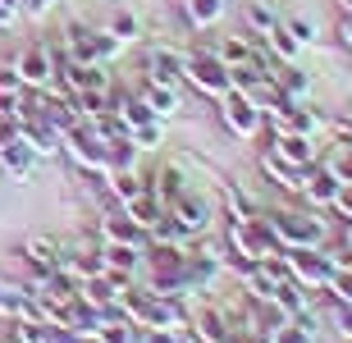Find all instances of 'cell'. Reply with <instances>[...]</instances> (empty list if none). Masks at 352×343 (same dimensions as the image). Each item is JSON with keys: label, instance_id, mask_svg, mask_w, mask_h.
I'll list each match as a JSON object with an SVG mask.
<instances>
[{"label": "cell", "instance_id": "1", "mask_svg": "<svg viewBox=\"0 0 352 343\" xmlns=\"http://www.w3.org/2000/svg\"><path fill=\"white\" fill-rule=\"evenodd\" d=\"M229 247H234V256H243V265L248 261H279L284 256V247H279V238L270 234V225L265 220H229Z\"/></svg>", "mask_w": 352, "mask_h": 343}, {"label": "cell", "instance_id": "2", "mask_svg": "<svg viewBox=\"0 0 352 343\" xmlns=\"http://www.w3.org/2000/svg\"><path fill=\"white\" fill-rule=\"evenodd\" d=\"M284 270H288V279H298L307 293H316V289H329V279H334L339 265L320 247H284Z\"/></svg>", "mask_w": 352, "mask_h": 343}, {"label": "cell", "instance_id": "3", "mask_svg": "<svg viewBox=\"0 0 352 343\" xmlns=\"http://www.w3.org/2000/svg\"><path fill=\"white\" fill-rule=\"evenodd\" d=\"M265 225L279 238V247H320V243H325L320 215H307V211H279V215H270Z\"/></svg>", "mask_w": 352, "mask_h": 343}, {"label": "cell", "instance_id": "4", "mask_svg": "<svg viewBox=\"0 0 352 343\" xmlns=\"http://www.w3.org/2000/svg\"><path fill=\"white\" fill-rule=\"evenodd\" d=\"M183 78L192 82L197 92L206 96H224L229 87H234V78H229V69L215 60L210 51H197V55H183Z\"/></svg>", "mask_w": 352, "mask_h": 343}, {"label": "cell", "instance_id": "5", "mask_svg": "<svg viewBox=\"0 0 352 343\" xmlns=\"http://www.w3.org/2000/svg\"><path fill=\"white\" fill-rule=\"evenodd\" d=\"M220 115H224V124H229V133H234V137H256V133H261V124H265L261 106H256L252 96H243L238 87H229V92L220 96Z\"/></svg>", "mask_w": 352, "mask_h": 343}, {"label": "cell", "instance_id": "6", "mask_svg": "<svg viewBox=\"0 0 352 343\" xmlns=\"http://www.w3.org/2000/svg\"><path fill=\"white\" fill-rule=\"evenodd\" d=\"M14 69H19L23 87H51V78H55V51H51V46H28V51L14 60Z\"/></svg>", "mask_w": 352, "mask_h": 343}, {"label": "cell", "instance_id": "7", "mask_svg": "<svg viewBox=\"0 0 352 343\" xmlns=\"http://www.w3.org/2000/svg\"><path fill=\"white\" fill-rule=\"evenodd\" d=\"M170 211V220L183 229V234L192 238V234H206V225H210V206L201 197H192V192H179V197L165 206Z\"/></svg>", "mask_w": 352, "mask_h": 343}, {"label": "cell", "instance_id": "8", "mask_svg": "<svg viewBox=\"0 0 352 343\" xmlns=\"http://www.w3.org/2000/svg\"><path fill=\"white\" fill-rule=\"evenodd\" d=\"M274 156H284L288 165L298 170H311L316 165V146H311V133H274Z\"/></svg>", "mask_w": 352, "mask_h": 343}, {"label": "cell", "instance_id": "9", "mask_svg": "<svg viewBox=\"0 0 352 343\" xmlns=\"http://www.w3.org/2000/svg\"><path fill=\"white\" fill-rule=\"evenodd\" d=\"M339 188H343V184L325 170V165H311V170H307V179H302V197L311 201V206H334Z\"/></svg>", "mask_w": 352, "mask_h": 343}, {"label": "cell", "instance_id": "10", "mask_svg": "<svg viewBox=\"0 0 352 343\" xmlns=\"http://www.w3.org/2000/svg\"><path fill=\"white\" fill-rule=\"evenodd\" d=\"M146 74H151V82H170V87H179V78H183V55L170 51V46L146 51Z\"/></svg>", "mask_w": 352, "mask_h": 343}, {"label": "cell", "instance_id": "11", "mask_svg": "<svg viewBox=\"0 0 352 343\" xmlns=\"http://www.w3.org/2000/svg\"><path fill=\"white\" fill-rule=\"evenodd\" d=\"M37 165V151L23 142V137H14V142H0V170L10 174V179H28Z\"/></svg>", "mask_w": 352, "mask_h": 343}, {"label": "cell", "instance_id": "12", "mask_svg": "<svg viewBox=\"0 0 352 343\" xmlns=\"http://www.w3.org/2000/svg\"><path fill=\"white\" fill-rule=\"evenodd\" d=\"M229 330H234V320L224 316L220 307H197V311H192V334H201V339L229 343Z\"/></svg>", "mask_w": 352, "mask_h": 343}, {"label": "cell", "instance_id": "13", "mask_svg": "<svg viewBox=\"0 0 352 343\" xmlns=\"http://www.w3.org/2000/svg\"><path fill=\"white\" fill-rule=\"evenodd\" d=\"M28 265H32V275L46 279L60 270V243H51V238H28Z\"/></svg>", "mask_w": 352, "mask_h": 343}, {"label": "cell", "instance_id": "14", "mask_svg": "<svg viewBox=\"0 0 352 343\" xmlns=\"http://www.w3.org/2000/svg\"><path fill=\"white\" fill-rule=\"evenodd\" d=\"M142 101H146V110H151L156 119H170L174 110H179V87H170V82H151V78H146Z\"/></svg>", "mask_w": 352, "mask_h": 343}, {"label": "cell", "instance_id": "15", "mask_svg": "<svg viewBox=\"0 0 352 343\" xmlns=\"http://www.w3.org/2000/svg\"><path fill=\"white\" fill-rule=\"evenodd\" d=\"M101 234H105V243H133V247H146V229L138 225V220H129V211L110 215V220L101 225Z\"/></svg>", "mask_w": 352, "mask_h": 343}, {"label": "cell", "instance_id": "16", "mask_svg": "<svg viewBox=\"0 0 352 343\" xmlns=\"http://www.w3.org/2000/svg\"><path fill=\"white\" fill-rule=\"evenodd\" d=\"M261 170L270 174L279 188H288V192H302V179H307V170H298V165H288L284 156H274V151H265L261 156Z\"/></svg>", "mask_w": 352, "mask_h": 343}, {"label": "cell", "instance_id": "17", "mask_svg": "<svg viewBox=\"0 0 352 343\" xmlns=\"http://www.w3.org/2000/svg\"><path fill=\"white\" fill-rule=\"evenodd\" d=\"M101 261H105V270L133 275V270L142 265V247H133V243H105V247H101Z\"/></svg>", "mask_w": 352, "mask_h": 343}, {"label": "cell", "instance_id": "18", "mask_svg": "<svg viewBox=\"0 0 352 343\" xmlns=\"http://www.w3.org/2000/svg\"><path fill=\"white\" fill-rule=\"evenodd\" d=\"M215 60H220L224 69H238V65H256V60H261V55L252 51L248 41H238V37H229V41H220V46H215Z\"/></svg>", "mask_w": 352, "mask_h": 343}, {"label": "cell", "instance_id": "19", "mask_svg": "<svg viewBox=\"0 0 352 343\" xmlns=\"http://www.w3.org/2000/svg\"><path fill=\"white\" fill-rule=\"evenodd\" d=\"M265 46H270V51L279 55V65H293V60H298V51H302V41L293 37V32H288L284 23H274L270 32H265Z\"/></svg>", "mask_w": 352, "mask_h": 343}, {"label": "cell", "instance_id": "20", "mask_svg": "<svg viewBox=\"0 0 352 343\" xmlns=\"http://www.w3.org/2000/svg\"><path fill=\"white\" fill-rule=\"evenodd\" d=\"M183 10H188V23L192 27H210V23H220L224 0H183Z\"/></svg>", "mask_w": 352, "mask_h": 343}, {"label": "cell", "instance_id": "21", "mask_svg": "<svg viewBox=\"0 0 352 343\" xmlns=\"http://www.w3.org/2000/svg\"><path fill=\"white\" fill-rule=\"evenodd\" d=\"M105 184H110V192H115L119 201H133L138 192H146V184L138 179L133 170H115V174H105Z\"/></svg>", "mask_w": 352, "mask_h": 343}, {"label": "cell", "instance_id": "22", "mask_svg": "<svg viewBox=\"0 0 352 343\" xmlns=\"http://www.w3.org/2000/svg\"><path fill=\"white\" fill-rule=\"evenodd\" d=\"M146 192H151V197H156L160 206H170V201L183 192V184H179V170H160V174H156V184L146 188Z\"/></svg>", "mask_w": 352, "mask_h": 343}, {"label": "cell", "instance_id": "23", "mask_svg": "<svg viewBox=\"0 0 352 343\" xmlns=\"http://www.w3.org/2000/svg\"><path fill=\"white\" fill-rule=\"evenodd\" d=\"M160 119H146V124H138V129H129V142L138 146V151H151V146H160Z\"/></svg>", "mask_w": 352, "mask_h": 343}, {"label": "cell", "instance_id": "24", "mask_svg": "<svg viewBox=\"0 0 352 343\" xmlns=\"http://www.w3.org/2000/svg\"><path fill=\"white\" fill-rule=\"evenodd\" d=\"M105 32H110V37H115L119 46H124V41H133V37H138V14L119 10L115 19H110V27H105Z\"/></svg>", "mask_w": 352, "mask_h": 343}, {"label": "cell", "instance_id": "25", "mask_svg": "<svg viewBox=\"0 0 352 343\" xmlns=\"http://www.w3.org/2000/svg\"><path fill=\"white\" fill-rule=\"evenodd\" d=\"M274 23H279V19H274V10H265L261 0H252V5H248V27L256 32V37H265Z\"/></svg>", "mask_w": 352, "mask_h": 343}, {"label": "cell", "instance_id": "26", "mask_svg": "<svg viewBox=\"0 0 352 343\" xmlns=\"http://www.w3.org/2000/svg\"><path fill=\"white\" fill-rule=\"evenodd\" d=\"M10 96H23V78L14 65H0V101H10Z\"/></svg>", "mask_w": 352, "mask_h": 343}, {"label": "cell", "instance_id": "27", "mask_svg": "<svg viewBox=\"0 0 352 343\" xmlns=\"http://www.w3.org/2000/svg\"><path fill=\"white\" fill-rule=\"evenodd\" d=\"M224 201H229V220H252V201L243 197V192H238V188H224Z\"/></svg>", "mask_w": 352, "mask_h": 343}, {"label": "cell", "instance_id": "28", "mask_svg": "<svg viewBox=\"0 0 352 343\" xmlns=\"http://www.w3.org/2000/svg\"><path fill=\"white\" fill-rule=\"evenodd\" d=\"M284 27H288V32H293V37H298V41H302V46H307V41H311V37H316V23H311V19H288V23H284Z\"/></svg>", "mask_w": 352, "mask_h": 343}, {"label": "cell", "instance_id": "29", "mask_svg": "<svg viewBox=\"0 0 352 343\" xmlns=\"http://www.w3.org/2000/svg\"><path fill=\"white\" fill-rule=\"evenodd\" d=\"M138 343H183V334L160 325V330H142V339H138Z\"/></svg>", "mask_w": 352, "mask_h": 343}, {"label": "cell", "instance_id": "30", "mask_svg": "<svg viewBox=\"0 0 352 343\" xmlns=\"http://www.w3.org/2000/svg\"><path fill=\"white\" fill-rule=\"evenodd\" d=\"M325 170L334 174V179H339V184H352V151H348V156H339V160H329Z\"/></svg>", "mask_w": 352, "mask_h": 343}, {"label": "cell", "instance_id": "31", "mask_svg": "<svg viewBox=\"0 0 352 343\" xmlns=\"http://www.w3.org/2000/svg\"><path fill=\"white\" fill-rule=\"evenodd\" d=\"M334 325H339L343 339H352V302H339V307H334Z\"/></svg>", "mask_w": 352, "mask_h": 343}, {"label": "cell", "instance_id": "32", "mask_svg": "<svg viewBox=\"0 0 352 343\" xmlns=\"http://www.w3.org/2000/svg\"><path fill=\"white\" fill-rule=\"evenodd\" d=\"M334 211H339L343 220H352V184L339 188V197H334Z\"/></svg>", "mask_w": 352, "mask_h": 343}, {"label": "cell", "instance_id": "33", "mask_svg": "<svg viewBox=\"0 0 352 343\" xmlns=\"http://www.w3.org/2000/svg\"><path fill=\"white\" fill-rule=\"evenodd\" d=\"M10 23H14V10L5 5V0H0V27H10Z\"/></svg>", "mask_w": 352, "mask_h": 343}, {"label": "cell", "instance_id": "34", "mask_svg": "<svg viewBox=\"0 0 352 343\" xmlns=\"http://www.w3.org/2000/svg\"><path fill=\"white\" fill-rule=\"evenodd\" d=\"M339 32H343V46H352V19H343V27H339Z\"/></svg>", "mask_w": 352, "mask_h": 343}, {"label": "cell", "instance_id": "35", "mask_svg": "<svg viewBox=\"0 0 352 343\" xmlns=\"http://www.w3.org/2000/svg\"><path fill=\"white\" fill-rule=\"evenodd\" d=\"M74 343H105L101 334H74Z\"/></svg>", "mask_w": 352, "mask_h": 343}, {"label": "cell", "instance_id": "36", "mask_svg": "<svg viewBox=\"0 0 352 343\" xmlns=\"http://www.w3.org/2000/svg\"><path fill=\"white\" fill-rule=\"evenodd\" d=\"M339 10H343V19H352V0H339Z\"/></svg>", "mask_w": 352, "mask_h": 343}, {"label": "cell", "instance_id": "37", "mask_svg": "<svg viewBox=\"0 0 352 343\" xmlns=\"http://www.w3.org/2000/svg\"><path fill=\"white\" fill-rule=\"evenodd\" d=\"M183 343H210V339H201V334H183Z\"/></svg>", "mask_w": 352, "mask_h": 343}, {"label": "cell", "instance_id": "38", "mask_svg": "<svg viewBox=\"0 0 352 343\" xmlns=\"http://www.w3.org/2000/svg\"><path fill=\"white\" fill-rule=\"evenodd\" d=\"M348 247H352V220H348Z\"/></svg>", "mask_w": 352, "mask_h": 343}]
</instances>
